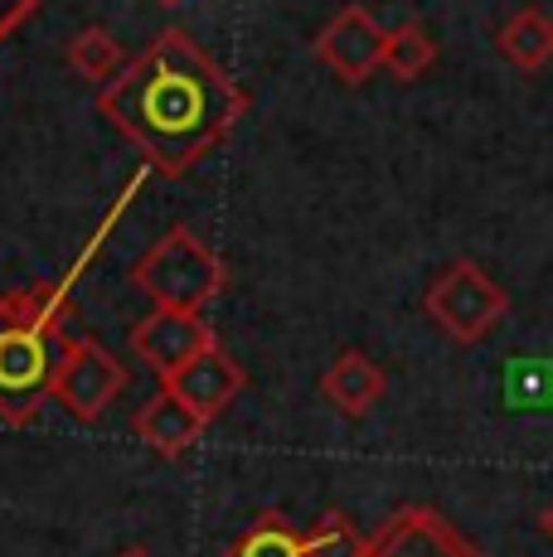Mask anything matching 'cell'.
<instances>
[{"label":"cell","mask_w":553,"mask_h":557,"mask_svg":"<svg viewBox=\"0 0 553 557\" xmlns=\"http://www.w3.org/2000/svg\"><path fill=\"white\" fill-rule=\"evenodd\" d=\"M432 63H438V39L428 35V25H422V20H403V25L389 29V39H384V69L398 83L422 78Z\"/></svg>","instance_id":"9a60e30c"},{"label":"cell","mask_w":553,"mask_h":557,"mask_svg":"<svg viewBox=\"0 0 553 557\" xmlns=\"http://www.w3.org/2000/svg\"><path fill=\"white\" fill-rule=\"evenodd\" d=\"M223 557H306V533H296L286 513L268 509L229 543Z\"/></svg>","instance_id":"5bb4252c"},{"label":"cell","mask_w":553,"mask_h":557,"mask_svg":"<svg viewBox=\"0 0 553 557\" xmlns=\"http://www.w3.org/2000/svg\"><path fill=\"white\" fill-rule=\"evenodd\" d=\"M495 49H500V59H505L509 69L539 73V69H544V63L553 59V20H549L539 5L515 10V15L500 25Z\"/></svg>","instance_id":"7c38bea8"},{"label":"cell","mask_w":553,"mask_h":557,"mask_svg":"<svg viewBox=\"0 0 553 557\" xmlns=\"http://www.w3.org/2000/svg\"><path fill=\"white\" fill-rule=\"evenodd\" d=\"M98 112L146 156L156 175H185L248 112V92L185 29H161L116 83L98 92Z\"/></svg>","instance_id":"6da1fadb"},{"label":"cell","mask_w":553,"mask_h":557,"mask_svg":"<svg viewBox=\"0 0 553 557\" xmlns=\"http://www.w3.org/2000/svg\"><path fill=\"white\" fill-rule=\"evenodd\" d=\"M369 557H481V548H471L432 505H403L369 539Z\"/></svg>","instance_id":"ba28073f"},{"label":"cell","mask_w":553,"mask_h":557,"mask_svg":"<svg viewBox=\"0 0 553 557\" xmlns=\"http://www.w3.org/2000/svg\"><path fill=\"white\" fill-rule=\"evenodd\" d=\"M122 388H126L122 359H116L112 349H102L93 335H73L59 369H54V383H49V398H54L73 422H98Z\"/></svg>","instance_id":"5b68a950"},{"label":"cell","mask_w":553,"mask_h":557,"mask_svg":"<svg viewBox=\"0 0 553 557\" xmlns=\"http://www.w3.org/2000/svg\"><path fill=\"white\" fill-rule=\"evenodd\" d=\"M539 529H544V539L553 543V505H549L544 513H539Z\"/></svg>","instance_id":"ac0fdd59"},{"label":"cell","mask_w":553,"mask_h":557,"mask_svg":"<svg viewBox=\"0 0 553 557\" xmlns=\"http://www.w3.org/2000/svg\"><path fill=\"white\" fill-rule=\"evenodd\" d=\"M146 180H151V165H142L126 180L122 199H116L108 219L93 228L78 262H73L59 282H35V286H20V292L0 296V422L29 426L39 417V407L49 398V383H54V369L73 339L69 320L78 315V306H73L78 276L93 267V257L108 243V233L122 223L126 203L142 195Z\"/></svg>","instance_id":"7a4b0ae2"},{"label":"cell","mask_w":553,"mask_h":557,"mask_svg":"<svg viewBox=\"0 0 553 557\" xmlns=\"http://www.w3.org/2000/svg\"><path fill=\"white\" fill-rule=\"evenodd\" d=\"M161 5H180V0H161Z\"/></svg>","instance_id":"ffe728a7"},{"label":"cell","mask_w":553,"mask_h":557,"mask_svg":"<svg viewBox=\"0 0 553 557\" xmlns=\"http://www.w3.org/2000/svg\"><path fill=\"white\" fill-rule=\"evenodd\" d=\"M35 10H39V0H0V45H5Z\"/></svg>","instance_id":"e0dca14e"},{"label":"cell","mask_w":553,"mask_h":557,"mask_svg":"<svg viewBox=\"0 0 553 557\" xmlns=\"http://www.w3.org/2000/svg\"><path fill=\"white\" fill-rule=\"evenodd\" d=\"M306 557H369V539L340 509H325L306 533Z\"/></svg>","instance_id":"2e32d148"},{"label":"cell","mask_w":553,"mask_h":557,"mask_svg":"<svg viewBox=\"0 0 553 557\" xmlns=\"http://www.w3.org/2000/svg\"><path fill=\"white\" fill-rule=\"evenodd\" d=\"M132 426H136V436H142V446H151V451L165 456V460L189 456V451H195V442L205 436V422H199V417L189 412L175 393H165V388L156 393L142 412H136Z\"/></svg>","instance_id":"8fae6325"},{"label":"cell","mask_w":553,"mask_h":557,"mask_svg":"<svg viewBox=\"0 0 553 557\" xmlns=\"http://www.w3.org/2000/svg\"><path fill=\"white\" fill-rule=\"evenodd\" d=\"M223 282H229L223 257L189 228H170L132 262V286L151 296V306L170 310H205L223 292Z\"/></svg>","instance_id":"3957f363"},{"label":"cell","mask_w":553,"mask_h":557,"mask_svg":"<svg viewBox=\"0 0 553 557\" xmlns=\"http://www.w3.org/2000/svg\"><path fill=\"white\" fill-rule=\"evenodd\" d=\"M481 557H491V553H481Z\"/></svg>","instance_id":"44dd1931"},{"label":"cell","mask_w":553,"mask_h":557,"mask_svg":"<svg viewBox=\"0 0 553 557\" xmlns=\"http://www.w3.org/2000/svg\"><path fill=\"white\" fill-rule=\"evenodd\" d=\"M63 59H69V69L73 73H83L88 83H116L126 73V49H122V39L112 35V29H102V25H88V29H78V35L69 39V49H63Z\"/></svg>","instance_id":"4fadbf2b"},{"label":"cell","mask_w":553,"mask_h":557,"mask_svg":"<svg viewBox=\"0 0 553 557\" xmlns=\"http://www.w3.org/2000/svg\"><path fill=\"white\" fill-rule=\"evenodd\" d=\"M384 388H389L384 369H379L365 349H345V355H335V363L321 373V398L345 417L374 412V403L384 398Z\"/></svg>","instance_id":"30bf717a"},{"label":"cell","mask_w":553,"mask_h":557,"mask_svg":"<svg viewBox=\"0 0 553 557\" xmlns=\"http://www.w3.org/2000/svg\"><path fill=\"white\" fill-rule=\"evenodd\" d=\"M422 310H428V320L442 330L446 339H456V345H481L500 320H505L509 296L486 267L452 262L438 282L428 286Z\"/></svg>","instance_id":"277c9868"},{"label":"cell","mask_w":553,"mask_h":557,"mask_svg":"<svg viewBox=\"0 0 553 557\" xmlns=\"http://www.w3.org/2000/svg\"><path fill=\"white\" fill-rule=\"evenodd\" d=\"M214 325H209L199 310H170V306H151V315L132 325V355L156 373L170 379L175 369H185L195 355L214 349Z\"/></svg>","instance_id":"8992f818"},{"label":"cell","mask_w":553,"mask_h":557,"mask_svg":"<svg viewBox=\"0 0 553 557\" xmlns=\"http://www.w3.org/2000/svg\"><path fill=\"white\" fill-rule=\"evenodd\" d=\"M161 388L175 393V398L209 426L219 412H229L233 398H238L243 388H248V373H243L238 359H229V355H223V349L214 345V349H205V355L189 359L185 369H175L170 379H161Z\"/></svg>","instance_id":"9c48e42d"},{"label":"cell","mask_w":553,"mask_h":557,"mask_svg":"<svg viewBox=\"0 0 553 557\" xmlns=\"http://www.w3.org/2000/svg\"><path fill=\"white\" fill-rule=\"evenodd\" d=\"M116 557H156V553H146V548H122Z\"/></svg>","instance_id":"d6986e66"},{"label":"cell","mask_w":553,"mask_h":557,"mask_svg":"<svg viewBox=\"0 0 553 557\" xmlns=\"http://www.w3.org/2000/svg\"><path fill=\"white\" fill-rule=\"evenodd\" d=\"M384 39H389V29L379 25L365 5H345L331 25L316 35V59H321L345 88H365V83L384 69Z\"/></svg>","instance_id":"52a82bcc"}]
</instances>
